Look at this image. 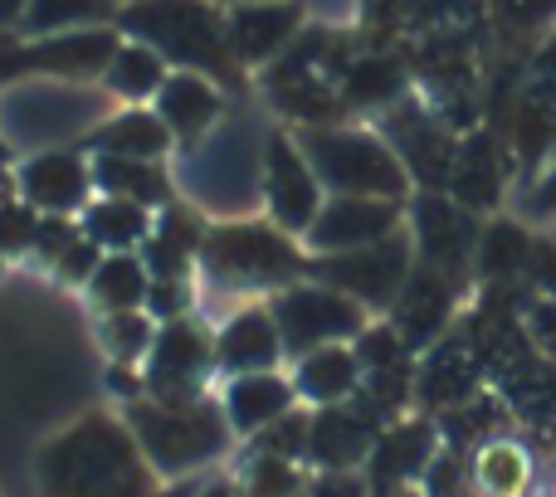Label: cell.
Masks as SVG:
<instances>
[{
  "mask_svg": "<svg viewBox=\"0 0 556 497\" xmlns=\"http://www.w3.org/2000/svg\"><path fill=\"white\" fill-rule=\"evenodd\" d=\"M152 220L156 215L147 211V205L123 201V195H93V201L84 205V215H78L84 234L103 248V254H132V248H142V240L152 234Z\"/></svg>",
  "mask_w": 556,
  "mask_h": 497,
  "instance_id": "obj_25",
  "label": "cell"
},
{
  "mask_svg": "<svg viewBox=\"0 0 556 497\" xmlns=\"http://www.w3.org/2000/svg\"><path fill=\"white\" fill-rule=\"evenodd\" d=\"M395 332L405 346H425L450 317V283H444L440 268H420V273L405 278L401 297H395Z\"/></svg>",
  "mask_w": 556,
  "mask_h": 497,
  "instance_id": "obj_24",
  "label": "cell"
},
{
  "mask_svg": "<svg viewBox=\"0 0 556 497\" xmlns=\"http://www.w3.org/2000/svg\"><path fill=\"white\" fill-rule=\"evenodd\" d=\"M127 5H132V0H127Z\"/></svg>",
  "mask_w": 556,
  "mask_h": 497,
  "instance_id": "obj_50",
  "label": "cell"
},
{
  "mask_svg": "<svg viewBox=\"0 0 556 497\" xmlns=\"http://www.w3.org/2000/svg\"><path fill=\"white\" fill-rule=\"evenodd\" d=\"M205 230L201 211L186 201H172L166 211H156L152 234L142 240V264L152 278H191V264L201 258Z\"/></svg>",
  "mask_w": 556,
  "mask_h": 497,
  "instance_id": "obj_18",
  "label": "cell"
},
{
  "mask_svg": "<svg viewBox=\"0 0 556 497\" xmlns=\"http://www.w3.org/2000/svg\"><path fill=\"white\" fill-rule=\"evenodd\" d=\"M98 264H103V248L88 240V234H78V240L54 258V278H59V283H88Z\"/></svg>",
  "mask_w": 556,
  "mask_h": 497,
  "instance_id": "obj_39",
  "label": "cell"
},
{
  "mask_svg": "<svg viewBox=\"0 0 556 497\" xmlns=\"http://www.w3.org/2000/svg\"><path fill=\"white\" fill-rule=\"evenodd\" d=\"M117 0H29L25 5V35H64V29H93V25H117Z\"/></svg>",
  "mask_w": 556,
  "mask_h": 497,
  "instance_id": "obj_29",
  "label": "cell"
},
{
  "mask_svg": "<svg viewBox=\"0 0 556 497\" xmlns=\"http://www.w3.org/2000/svg\"><path fill=\"white\" fill-rule=\"evenodd\" d=\"M538 205H542V211H556V171L547 176V181H542V191H538Z\"/></svg>",
  "mask_w": 556,
  "mask_h": 497,
  "instance_id": "obj_47",
  "label": "cell"
},
{
  "mask_svg": "<svg viewBox=\"0 0 556 497\" xmlns=\"http://www.w3.org/2000/svg\"><path fill=\"white\" fill-rule=\"evenodd\" d=\"M376 497H425V493H415V488H391V493H376Z\"/></svg>",
  "mask_w": 556,
  "mask_h": 497,
  "instance_id": "obj_48",
  "label": "cell"
},
{
  "mask_svg": "<svg viewBox=\"0 0 556 497\" xmlns=\"http://www.w3.org/2000/svg\"><path fill=\"white\" fill-rule=\"evenodd\" d=\"M395 88H401V78H395L391 64H356L352 74H346V93L356 98V103H381V98H391Z\"/></svg>",
  "mask_w": 556,
  "mask_h": 497,
  "instance_id": "obj_37",
  "label": "cell"
},
{
  "mask_svg": "<svg viewBox=\"0 0 556 497\" xmlns=\"http://www.w3.org/2000/svg\"><path fill=\"white\" fill-rule=\"evenodd\" d=\"M528 483V454L518 444H489L473 463V488L483 497H518Z\"/></svg>",
  "mask_w": 556,
  "mask_h": 497,
  "instance_id": "obj_31",
  "label": "cell"
},
{
  "mask_svg": "<svg viewBox=\"0 0 556 497\" xmlns=\"http://www.w3.org/2000/svg\"><path fill=\"white\" fill-rule=\"evenodd\" d=\"M25 5L29 0H0V25H20V20H25Z\"/></svg>",
  "mask_w": 556,
  "mask_h": 497,
  "instance_id": "obj_44",
  "label": "cell"
},
{
  "mask_svg": "<svg viewBox=\"0 0 556 497\" xmlns=\"http://www.w3.org/2000/svg\"><path fill=\"white\" fill-rule=\"evenodd\" d=\"M195 268L230 293H283L307 273V258L274 220H220L205 230Z\"/></svg>",
  "mask_w": 556,
  "mask_h": 497,
  "instance_id": "obj_4",
  "label": "cell"
},
{
  "mask_svg": "<svg viewBox=\"0 0 556 497\" xmlns=\"http://www.w3.org/2000/svg\"><path fill=\"white\" fill-rule=\"evenodd\" d=\"M307 273L317 283L346 293L352 303L366 307H391L401 297L405 278H410V234L395 230L386 240L366 244V248H346V254H313Z\"/></svg>",
  "mask_w": 556,
  "mask_h": 497,
  "instance_id": "obj_9",
  "label": "cell"
},
{
  "mask_svg": "<svg viewBox=\"0 0 556 497\" xmlns=\"http://www.w3.org/2000/svg\"><path fill=\"white\" fill-rule=\"evenodd\" d=\"M103 117V98L78 93L68 84H20L5 93L0 103V132H5L10 146H35V152H49V146H74L93 132Z\"/></svg>",
  "mask_w": 556,
  "mask_h": 497,
  "instance_id": "obj_6",
  "label": "cell"
},
{
  "mask_svg": "<svg viewBox=\"0 0 556 497\" xmlns=\"http://www.w3.org/2000/svg\"><path fill=\"white\" fill-rule=\"evenodd\" d=\"M35 479L45 497H152L156 469L147 463L123 415L93 410L39 444Z\"/></svg>",
  "mask_w": 556,
  "mask_h": 497,
  "instance_id": "obj_1",
  "label": "cell"
},
{
  "mask_svg": "<svg viewBox=\"0 0 556 497\" xmlns=\"http://www.w3.org/2000/svg\"><path fill=\"white\" fill-rule=\"evenodd\" d=\"M244 493L250 497H303V473L293 459H269V454H250L244 469Z\"/></svg>",
  "mask_w": 556,
  "mask_h": 497,
  "instance_id": "obj_32",
  "label": "cell"
},
{
  "mask_svg": "<svg viewBox=\"0 0 556 497\" xmlns=\"http://www.w3.org/2000/svg\"><path fill=\"white\" fill-rule=\"evenodd\" d=\"M10 162V142H5V132H0V166Z\"/></svg>",
  "mask_w": 556,
  "mask_h": 497,
  "instance_id": "obj_49",
  "label": "cell"
},
{
  "mask_svg": "<svg viewBox=\"0 0 556 497\" xmlns=\"http://www.w3.org/2000/svg\"><path fill=\"white\" fill-rule=\"evenodd\" d=\"M479 258H483V268H489V273H503V268L522 264V234L508 230V225H498V230L483 234Z\"/></svg>",
  "mask_w": 556,
  "mask_h": 497,
  "instance_id": "obj_40",
  "label": "cell"
},
{
  "mask_svg": "<svg viewBox=\"0 0 556 497\" xmlns=\"http://www.w3.org/2000/svg\"><path fill=\"white\" fill-rule=\"evenodd\" d=\"M473 488V463H464L459 454H434V463L425 469V497H469Z\"/></svg>",
  "mask_w": 556,
  "mask_h": 497,
  "instance_id": "obj_34",
  "label": "cell"
},
{
  "mask_svg": "<svg viewBox=\"0 0 556 497\" xmlns=\"http://www.w3.org/2000/svg\"><path fill=\"white\" fill-rule=\"evenodd\" d=\"M293 391L298 400L317 405V410L356 400V391H362V356H356V346L337 342V346H317V352L298 356Z\"/></svg>",
  "mask_w": 556,
  "mask_h": 497,
  "instance_id": "obj_20",
  "label": "cell"
},
{
  "mask_svg": "<svg viewBox=\"0 0 556 497\" xmlns=\"http://www.w3.org/2000/svg\"><path fill=\"white\" fill-rule=\"evenodd\" d=\"M220 405H225V420H230V430L244 434V439H254V434L269 430L274 420H283V415L298 405L293 375H278V371L230 375Z\"/></svg>",
  "mask_w": 556,
  "mask_h": 497,
  "instance_id": "obj_19",
  "label": "cell"
},
{
  "mask_svg": "<svg viewBox=\"0 0 556 497\" xmlns=\"http://www.w3.org/2000/svg\"><path fill=\"white\" fill-rule=\"evenodd\" d=\"M84 288L98 313H132V307H147L152 273H147L142 254H103V264L93 268Z\"/></svg>",
  "mask_w": 556,
  "mask_h": 497,
  "instance_id": "obj_27",
  "label": "cell"
},
{
  "mask_svg": "<svg viewBox=\"0 0 556 497\" xmlns=\"http://www.w3.org/2000/svg\"><path fill=\"white\" fill-rule=\"evenodd\" d=\"M376 444V424L362 405H327V410L313 415L307 424V459L317 463L323 473H346L356 469L362 459H371Z\"/></svg>",
  "mask_w": 556,
  "mask_h": 497,
  "instance_id": "obj_17",
  "label": "cell"
},
{
  "mask_svg": "<svg viewBox=\"0 0 556 497\" xmlns=\"http://www.w3.org/2000/svg\"><path fill=\"white\" fill-rule=\"evenodd\" d=\"M39 230V211L25 201L0 205V254H29Z\"/></svg>",
  "mask_w": 556,
  "mask_h": 497,
  "instance_id": "obj_35",
  "label": "cell"
},
{
  "mask_svg": "<svg viewBox=\"0 0 556 497\" xmlns=\"http://www.w3.org/2000/svg\"><path fill=\"white\" fill-rule=\"evenodd\" d=\"M307 424H313V415H298L288 410L283 420H274L269 430H260L250 439V454H269V459H307Z\"/></svg>",
  "mask_w": 556,
  "mask_h": 497,
  "instance_id": "obj_33",
  "label": "cell"
},
{
  "mask_svg": "<svg viewBox=\"0 0 556 497\" xmlns=\"http://www.w3.org/2000/svg\"><path fill=\"white\" fill-rule=\"evenodd\" d=\"M278 336H283V356H307L317 346H337V342H352V336L366 332V313L362 303H352L346 293L327 283H293L283 293H274L269 303Z\"/></svg>",
  "mask_w": 556,
  "mask_h": 497,
  "instance_id": "obj_7",
  "label": "cell"
},
{
  "mask_svg": "<svg viewBox=\"0 0 556 497\" xmlns=\"http://www.w3.org/2000/svg\"><path fill=\"white\" fill-rule=\"evenodd\" d=\"M0 258H5V254H0Z\"/></svg>",
  "mask_w": 556,
  "mask_h": 497,
  "instance_id": "obj_51",
  "label": "cell"
},
{
  "mask_svg": "<svg viewBox=\"0 0 556 497\" xmlns=\"http://www.w3.org/2000/svg\"><path fill=\"white\" fill-rule=\"evenodd\" d=\"M10 201H20V186H15V176L0 166V205H10Z\"/></svg>",
  "mask_w": 556,
  "mask_h": 497,
  "instance_id": "obj_45",
  "label": "cell"
},
{
  "mask_svg": "<svg viewBox=\"0 0 556 497\" xmlns=\"http://www.w3.org/2000/svg\"><path fill=\"white\" fill-rule=\"evenodd\" d=\"M195 497H250V493H244L240 479H211V483L195 488Z\"/></svg>",
  "mask_w": 556,
  "mask_h": 497,
  "instance_id": "obj_43",
  "label": "cell"
},
{
  "mask_svg": "<svg viewBox=\"0 0 556 497\" xmlns=\"http://www.w3.org/2000/svg\"><path fill=\"white\" fill-rule=\"evenodd\" d=\"M307 497H366V483L356 479L352 469H346V473H323Z\"/></svg>",
  "mask_w": 556,
  "mask_h": 497,
  "instance_id": "obj_42",
  "label": "cell"
},
{
  "mask_svg": "<svg viewBox=\"0 0 556 497\" xmlns=\"http://www.w3.org/2000/svg\"><path fill=\"white\" fill-rule=\"evenodd\" d=\"M15 186L20 201L39 215H84V205L93 201V162L78 146L29 152L15 171Z\"/></svg>",
  "mask_w": 556,
  "mask_h": 497,
  "instance_id": "obj_12",
  "label": "cell"
},
{
  "mask_svg": "<svg viewBox=\"0 0 556 497\" xmlns=\"http://www.w3.org/2000/svg\"><path fill=\"white\" fill-rule=\"evenodd\" d=\"M298 146L307 152V162H313L327 195L401 201L405 186H410V171H405L401 156L376 132H362V127H313Z\"/></svg>",
  "mask_w": 556,
  "mask_h": 497,
  "instance_id": "obj_5",
  "label": "cell"
},
{
  "mask_svg": "<svg viewBox=\"0 0 556 497\" xmlns=\"http://www.w3.org/2000/svg\"><path fill=\"white\" fill-rule=\"evenodd\" d=\"M98 342H103L108 361L113 366H142L147 352L156 342V317L147 307H132V313H103L98 322Z\"/></svg>",
  "mask_w": 556,
  "mask_h": 497,
  "instance_id": "obj_30",
  "label": "cell"
},
{
  "mask_svg": "<svg viewBox=\"0 0 556 497\" xmlns=\"http://www.w3.org/2000/svg\"><path fill=\"white\" fill-rule=\"evenodd\" d=\"M84 234V225H74V215H39V230H35V248L29 254L45 258L49 268H54V258L64 254L68 244Z\"/></svg>",
  "mask_w": 556,
  "mask_h": 497,
  "instance_id": "obj_38",
  "label": "cell"
},
{
  "mask_svg": "<svg viewBox=\"0 0 556 497\" xmlns=\"http://www.w3.org/2000/svg\"><path fill=\"white\" fill-rule=\"evenodd\" d=\"M211 371H215V332H205L195 317L156 322V342L142 361L147 400H166V405L205 400Z\"/></svg>",
  "mask_w": 556,
  "mask_h": 497,
  "instance_id": "obj_8",
  "label": "cell"
},
{
  "mask_svg": "<svg viewBox=\"0 0 556 497\" xmlns=\"http://www.w3.org/2000/svg\"><path fill=\"white\" fill-rule=\"evenodd\" d=\"M298 25H303L298 0H240L225 15V39H230V54L240 59V68H250L283 54L298 39Z\"/></svg>",
  "mask_w": 556,
  "mask_h": 497,
  "instance_id": "obj_14",
  "label": "cell"
},
{
  "mask_svg": "<svg viewBox=\"0 0 556 497\" xmlns=\"http://www.w3.org/2000/svg\"><path fill=\"white\" fill-rule=\"evenodd\" d=\"M260 201L269 205V220L283 234H307L323 211L327 191L317 181L307 152L293 142L288 132H269L264 137V166H260Z\"/></svg>",
  "mask_w": 556,
  "mask_h": 497,
  "instance_id": "obj_11",
  "label": "cell"
},
{
  "mask_svg": "<svg viewBox=\"0 0 556 497\" xmlns=\"http://www.w3.org/2000/svg\"><path fill=\"white\" fill-rule=\"evenodd\" d=\"M152 497H195V483L181 479V483H166V488H156Z\"/></svg>",
  "mask_w": 556,
  "mask_h": 497,
  "instance_id": "obj_46",
  "label": "cell"
},
{
  "mask_svg": "<svg viewBox=\"0 0 556 497\" xmlns=\"http://www.w3.org/2000/svg\"><path fill=\"white\" fill-rule=\"evenodd\" d=\"M117 29L156 49L166 64H181L215 84L240 78V59L230 54V39H225V15L211 0H132L117 10Z\"/></svg>",
  "mask_w": 556,
  "mask_h": 497,
  "instance_id": "obj_2",
  "label": "cell"
},
{
  "mask_svg": "<svg viewBox=\"0 0 556 497\" xmlns=\"http://www.w3.org/2000/svg\"><path fill=\"white\" fill-rule=\"evenodd\" d=\"M84 146L93 156H132V162H162L172 152V132L156 117V107H127L113 113L84 137Z\"/></svg>",
  "mask_w": 556,
  "mask_h": 497,
  "instance_id": "obj_22",
  "label": "cell"
},
{
  "mask_svg": "<svg viewBox=\"0 0 556 497\" xmlns=\"http://www.w3.org/2000/svg\"><path fill=\"white\" fill-rule=\"evenodd\" d=\"M123 420L132 424L137 444H142L147 463L156 469V479H191L205 463H215L225 449H230L235 430L225 420L220 400H186V405H166V400H132L123 410Z\"/></svg>",
  "mask_w": 556,
  "mask_h": 497,
  "instance_id": "obj_3",
  "label": "cell"
},
{
  "mask_svg": "<svg viewBox=\"0 0 556 497\" xmlns=\"http://www.w3.org/2000/svg\"><path fill=\"white\" fill-rule=\"evenodd\" d=\"M434 430L430 424H395V430L376 434L371 444V483L376 493L410 488V479H425V469L434 463Z\"/></svg>",
  "mask_w": 556,
  "mask_h": 497,
  "instance_id": "obj_21",
  "label": "cell"
},
{
  "mask_svg": "<svg viewBox=\"0 0 556 497\" xmlns=\"http://www.w3.org/2000/svg\"><path fill=\"white\" fill-rule=\"evenodd\" d=\"M93 191L137 201L152 215L176 201L172 171H166L162 162H132V156H93Z\"/></svg>",
  "mask_w": 556,
  "mask_h": 497,
  "instance_id": "obj_23",
  "label": "cell"
},
{
  "mask_svg": "<svg viewBox=\"0 0 556 497\" xmlns=\"http://www.w3.org/2000/svg\"><path fill=\"white\" fill-rule=\"evenodd\" d=\"M401 230V201H376V195H327L313 230L303 234L307 254H346L366 248Z\"/></svg>",
  "mask_w": 556,
  "mask_h": 497,
  "instance_id": "obj_13",
  "label": "cell"
},
{
  "mask_svg": "<svg viewBox=\"0 0 556 497\" xmlns=\"http://www.w3.org/2000/svg\"><path fill=\"white\" fill-rule=\"evenodd\" d=\"M108 391L117 395L123 405L142 400L147 395V381H142V366H108Z\"/></svg>",
  "mask_w": 556,
  "mask_h": 497,
  "instance_id": "obj_41",
  "label": "cell"
},
{
  "mask_svg": "<svg viewBox=\"0 0 556 497\" xmlns=\"http://www.w3.org/2000/svg\"><path fill=\"white\" fill-rule=\"evenodd\" d=\"M166 59L156 54V49H147V44H117V54H113V64H108V74H103V93L108 98H123V103H132V107H142L147 98H156L162 93V84H166Z\"/></svg>",
  "mask_w": 556,
  "mask_h": 497,
  "instance_id": "obj_28",
  "label": "cell"
},
{
  "mask_svg": "<svg viewBox=\"0 0 556 497\" xmlns=\"http://www.w3.org/2000/svg\"><path fill=\"white\" fill-rule=\"evenodd\" d=\"M117 44H123L117 25L64 29V35L29 39V44L0 54V78H10V74H39V78H54V84H88V78H103L108 74Z\"/></svg>",
  "mask_w": 556,
  "mask_h": 497,
  "instance_id": "obj_10",
  "label": "cell"
},
{
  "mask_svg": "<svg viewBox=\"0 0 556 497\" xmlns=\"http://www.w3.org/2000/svg\"><path fill=\"white\" fill-rule=\"evenodd\" d=\"M283 361V336L269 307H244L215 332V371L225 375H254V371H278Z\"/></svg>",
  "mask_w": 556,
  "mask_h": 497,
  "instance_id": "obj_16",
  "label": "cell"
},
{
  "mask_svg": "<svg viewBox=\"0 0 556 497\" xmlns=\"http://www.w3.org/2000/svg\"><path fill=\"white\" fill-rule=\"evenodd\" d=\"M415 225H420V248H425V268H454L464 254H469L473 244V230H469V215L454 211L450 201H440V195H430V201H420V211H415Z\"/></svg>",
  "mask_w": 556,
  "mask_h": 497,
  "instance_id": "obj_26",
  "label": "cell"
},
{
  "mask_svg": "<svg viewBox=\"0 0 556 497\" xmlns=\"http://www.w3.org/2000/svg\"><path fill=\"white\" fill-rule=\"evenodd\" d=\"M191 303H195L191 278H152V288H147V313H152L156 322L191 317Z\"/></svg>",
  "mask_w": 556,
  "mask_h": 497,
  "instance_id": "obj_36",
  "label": "cell"
},
{
  "mask_svg": "<svg viewBox=\"0 0 556 497\" xmlns=\"http://www.w3.org/2000/svg\"><path fill=\"white\" fill-rule=\"evenodd\" d=\"M220 113H225L220 84L205 74H191V68L172 74L162 84V93H156V117L166 123L172 142H181L186 152H191L201 137H211V127L220 123Z\"/></svg>",
  "mask_w": 556,
  "mask_h": 497,
  "instance_id": "obj_15",
  "label": "cell"
}]
</instances>
